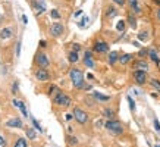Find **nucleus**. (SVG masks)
Instances as JSON below:
<instances>
[{
  "instance_id": "26",
  "label": "nucleus",
  "mask_w": 160,
  "mask_h": 147,
  "mask_svg": "<svg viewBox=\"0 0 160 147\" xmlns=\"http://www.w3.org/2000/svg\"><path fill=\"white\" fill-rule=\"evenodd\" d=\"M138 40H141V41L148 40V34H147V31H141V33H138Z\"/></svg>"
},
{
  "instance_id": "5",
  "label": "nucleus",
  "mask_w": 160,
  "mask_h": 147,
  "mask_svg": "<svg viewBox=\"0 0 160 147\" xmlns=\"http://www.w3.org/2000/svg\"><path fill=\"white\" fill-rule=\"evenodd\" d=\"M132 78L134 81L138 84V85H142V84H146L147 82V71H141V69H135L132 72Z\"/></svg>"
},
{
  "instance_id": "6",
  "label": "nucleus",
  "mask_w": 160,
  "mask_h": 147,
  "mask_svg": "<svg viewBox=\"0 0 160 147\" xmlns=\"http://www.w3.org/2000/svg\"><path fill=\"white\" fill-rule=\"evenodd\" d=\"M73 118H75L76 122L81 124V125H84V124H87V122H88L87 112H84V110L80 109V107H75V109H73Z\"/></svg>"
},
{
  "instance_id": "44",
  "label": "nucleus",
  "mask_w": 160,
  "mask_h": 147,
  "mask_svg": "<svg viewBox=\"0 0 160 147\" xmlns=\"http://www.w3.org/2000/svg\"><path fill=\"white\" fill-rule=\"evenodd\" d=\"M72 116H73V113H68V115H66V121L72 119Z\"/></svg>"
},
{
  "instance_id": "13",
  "label": "nucleus",
  "mask_w": 160,
  "mask_h": 147,
  "mask_svg": "<svg viewBox=\"0 0 160 147\" xmlns=\"http://www.w3.org/2000/svg\"><path fill=\"white\" fill-rule=\"evenodd\" d=\"M128 5H129L134 14H141V6L138 3V0H128Z\"/></svg>"
},
{
  "instance_id": "34",
  "label": "nucleus",
  "mask_w": 160,
  "mask_h": 147,
  "mask_svg": "<svg viewBox=\"0 0 160 147\" xmlns=\"http://www.w3.org/2000/svg\"><path fill=\"white\" fill-rule=\"evenodd\" d=\"M33 124H34V127L37 128V129H38V131H43V128L40 127V124H38V122H37V119H34V118H33Z\"/></svg>"
},
{
  "instance_id": "41",
  "label": "nucleus",
  "mask_w": 160,
  "mask_h": 147,
  "mask_svg": "<svg viewBox=\"0 0 160 147\" xmlns=\"http://www.w3.org/2000/svg\"><path fill=\"white\" fill-rule=\"evenodd\" d=\"M5 144H6V141H5V138L0 135V146H5Z\"/></svg>"
},
{
  "instance_id": "20",
  "label": "nucleus",
  "mask_w": 160,
  "mask_h": 147,
  "mask_svg": "<svg viewBox=\"0 0 160 147\" xmlns=\"http://www.w3.org/2000/svg\"><path fill=\"white\" fill-rule=\"evenodd\" d=\"M134 58V54L131 53H127V54H122V56H119V63H122V65H127L129 60Z\"/></svg>"
},
{
  "instance_id": "37",
  "label": "nucleus",
  "mask_w": 160,
  "mask_h": 147,
  "mask_svg": "<svg viewBox=\"0 0 160 147\" xmlns=\"http://www.w3.org/2000/svg\"><path fill=\"white\" fill-rule=\"evenodd\" d=\"M123 28H125V25H123V22L120 21L119 24H118V30H119V31H123Z\"/></svg>"
},
{
  "instance_id": "43",
  "label": "nucleus",
  "mask_w": 160,
  "mask_h": 147,
  "mask_svg": "<svg viewBox=\"0 0 160 147\" xmlns=\"http://www.w3.org/2000/svg\"><path fill=\"white\" fill-rule=\"evenodd\" d=\"M47 46V44H46V41H44V40H41L40 41V47H46Z\"/></svg>"
},
{
  "instance_id": "22",
  "label": "nucleus",
  "mask_w": 160,
  "mask_h": 147,
  "mask_svg": "<svg viewBox=\"0 0 160 147\" xmlns=\"http://www.w3.org/2000/svg\"><path fill=\"white\" fill-rule=\"evenodd\" d=\"M25 134H27V137L29 140H37V133L33 128H25Z\"/></svg>"
},
{
  "instance_id": "24",
  "label": "nucleus",
  "mask_w": 160,
  "mask_h": 147,
  "mask_svg": "<svg viewBox=\"0 0 160 147\" xmlns=\"http://www.w3.org/2000/svg\"><path fill=\"white\" fill-rule=\"evenodd\" d=\"M14 147H28L27 140H25V138H18V140H16V143H15V146H14Z\"/></svg>"
},
{
  "instance_id": "32",
  "label": "nucleus",
  "mask_w": 160,
  "mask_h": 147,
  "mask_svg": "<svg viewBox=\"0 0 160 147\" xmlns=\"http://www.w3.org/2000/svg\"><path fill=\"white\" fill-rule=\"evenodd\" d=\"M147 54H148V50H147V49H141L140 52H138V56H140L141 59H142L144 56H147Z\"/></svg>"
},
{
  "instance_id": "9",
  "label": "nucleus",
  "mask_w": 160,
  "mask_h": 147,
  "mask_svg": "<svg viewBox=\"0 0 160 147\" xmlns=\"http://www.w3.org/2000/svg\"><path fill=\"white\" fill-rule=\"evenodd\" d=\"M35 78L38 81H49L50 80V74H49L46 68H38L35 71Z\"/></svg>"
},
{
  "instance_id": "25",
  "label": "nucleus",
  "mask_w": 160,
  "mask_h": 147,
  "mask_svg": "<svg viewBox=\"0 0 160 147\" xmlns=\"http://www.w3.org/2000/svg\"><path fill=\"white\" fill-rule=\"evenodd\" d=\"M19 109H21V112H22V115L27 118V116H28V110H27V107H25V103H24V101H19Z\"/></svg>"
},
{
  "instance_id": "23",
  "label": "nucleus",
  "mask_w": 160,
  "mask_h": 147,
  "mask_svg": "<svg viewBox=\"0 0 160 147\" xmlns=\"http://www.w3.org/2000/svg\"><path fill=\"white\" fill-rule=\"evenodd\" d=\"M128 24L131 25V28H137V19H135V16L134 15H128Z\"/></svg>"
},
{
  "instance_id": "30",
  "label": "nucleus",
  "mask_w": 160,
  "mask_h": 147,
  "mask_svg": "<svg viewBox=\"0 0 160 147\" xmlns=\"http://www.w3.org/2000/svg\"><path fill=\"white\" fill-rule=\"evenodd\" d=\"M50 16L53 18V19H60V14L56 10V9H52V12H50Z\"/></svg>"
},
{
  "instance_id": "14",
  "label": "nucleus",
  "mask_w": 160,
  "mask_h": 147,
  "mask_svg": "<svg viewBox=\"0 0 160 147\" xmlns=\"http://www.w3.org/2000/svg\"><path fill=\"white\" fill-rule=\"evenodd\" d=\"M6 127H9V128H22V122H21L19 118H14V119L7 121Z\"/></svg>"
},
{
  "instance_id": "2",
  "label": "nucleus",
  "mask_w": 160,
  "mask_h": 147,
  "mask_svg": "<svg viewBox=\"0 0 160 147\" xmlns=\"http://www.w3.org/2000/svg\"><path fill=\"white\" fill-rule=\"evenodd\" d=\"M104 128H106L107 131H110L112 134H115V135H119V134L123 133V127H122V124H120L119 121H107L106 124H104Z\"/></svg>"
},
{
  "instance_id": "42",
  "label": "nucleus",
  "mask_w": 160,
  "mask_h": 147,
  "mask_svg": "<svg viewBox=\"0 0 160 147\" xmlns=\"http://www.w3.org/2000/svg\"><path fill=\"white\" fill-rule=\"evenodd\" d=\"M156 16H157V21L160 22V7L157 9V10H156Z\"/></svg>"
},
{
  "instance_id": "17",
  "label": "nucleus",
  "mask_w": 160,
  "mask_h": 147,
  "mask_svg": "<svg viewBox=\"0 0 160 147\" xmlns=\"http://www.w3.org/2000/svg\"><path fill=\"white\" fill-rule=\"evenodd\" d=\"M107 60H109V63H110V65H115V63H116V60H119V53H118V52H110Z\"/></svg>"
},
{
  "instance_id": "7",
  "label": "nucleus",
  "mask_w": 160,
  "mask_h": 147,
  "mask_svg": "<svg viewBox=\"0 0 160 147\" xmlns=\"http://www.w3.org/2000/svg\"><path fill=\"white\" fill-rule=\"evenodd\" d=\"M63 31H65V27H63L60 22H54V24H52L50 28H49V33H50V35L54 37V38L60 37V35L63 34Z\"/></svg>"
},
{
  "instance_id": "21",
  "label": "nucleus",
  "mask_w": 160,
  "mask_h": 147,
  "mask_svg": "<svg viewBox=\"0 0 160 147\" xmlns=\"http://www.w3.org/2000/svg\"><path fill=\"white\" fill-rule=\"evenodd\" d=\"M93 97L96 99V100H99V101H107V100H110V97H109V96L100 94V93H97V91H94V93H93Z\"/></svg>"
},
{
  "instance_id": "36",
  "label": "nucleus",
  "mask_w": 160,
  "mask_h": 147,
  "mask_svg": "<svg viewBox=\"0 0 160 147\" xmlns=\"http://www.w3.org/2000/svg\"><path fill=\"white\" fill-rule=\"evenodd\" d=\"M116 5H119V6H123L125 5V0H113Z\"/></svg>"
},
{
  "instance_id": "28",
  "label": "nucleus",
  "mask_w": 160,
  "mask_h": 147,
  "mask_svg": "<svg viewBox=\"0 0 160 147\" xmlns=\"http://www.w3.org/2000/svg\"><path fill=\"white\" fill-rule=\"evenodd\" d=\"M68 143H69L71 146H75V144H78V140H76V137L69 135V137H68Z\"/></svg>"
},
{
  "instance_id": "12",
  "label": "nucleus",
  "mask_w": 160,
  "mask_h": 147,
  "mask_svg": "<svg viewBox=\"0 0 160 147\" xmlns=\"http://www.w3.org/2000/svg\"><path fill=\"white\" fill-rule=\"evenodd\" d=\"M132 68L135 69H141V71H148V63H147L144 59H140V60H135L134 62Z\"/></svg>"
},
{
  "instance_id": "8",
  "label": "nucleus",
  "mask_w": 160,
  "mask_h": 147,
  "mask_svg": "<svg viewBox=\"0 0 160 147\" xmlns=\"http://www.w3.org/2000/svg\"><path fill=\"white\" fill-rule=\"evenodd\" d=\"M35 62H37V65L40 68H47L50 65L49 56L46 53H43V52H37V54H35Z\"/></svg>"
},
{
  "instance_id": "4",
  "label": "nucleus",
  "mask_w": 160,
  "mask_h": 147,
  "mask_svg": "<svg viewBox=\"0 0 160 147\" xmlns=\"http://www.w3.org/2000/svg\"><path fill=\"white\" fill-rule=\"evenodd\" d=\"M29 5H31V7H33L35 16H38V15H41V14H44V12H46V5H44V2H43V0H31V2H29Z\"/></svg>"
},
{
  "instance_id": "45",
  "label": "nucleus",
  "mask_w": 160,
  "mask_h": 147,
  "mask_svg": "<svg viewBox=\"0 0 160 147\" xmlns=\"http://www.w3.org/2000/svg\"><path fill=\"white\" fill-rule=\"evenodd\" d=\"M154 147H160V146H159V144H156V146H154Z\"/></svg>"
},
{
  "instance_id": "33",
  "label": "nucleus",
  "mask_w": 160,
  "mask_h": 147,
  "mask_svg": "<svg viewBox=\"0 0 160 147\" xmlns=\"http://www.w3.org/2000/svg\"><path fill=\"white\" fill-rule=\"evenodd\" d=\"M21 44H22L21 41H18V43H16V52H15V54H16V56H19V54H21Z\"/></svg>"
},
{
  "instance_id": "40",
  "label": "nucleus",
  "mask_w": 160,
  "mask_h": 147,
  "mask_svg": "<svg viewBox=\"0 0 160 147\" xmlns=\"http://www.w3.org/2000/svg\"><path fill=\"white\" fill-rule=\"evenodd\" d=\"M22 22H24L25 25H27V24H28V18H27V16H25V15H22Z\"/></svg>"
},
{
  "instance_id": "15",
  "label": "nucleus",
  "mask_w": 160,
  "mask_h": 147,
  "mask_svg": "<svg viewBox=\"0 0 160 147\" xmlns=\"http://www.w3.org/2000/svg\"><path fill=\"white\" fill-rule=\"evenodd\" d=\"M118 15V9L115 6H107L106 7V18H115Z\"/></svg>"
},
{
  "instance_id": "38",
  "label": "nucleus",
  "mask_w": 160,
  "mask_h": 147,
  "mask_svg": "<svg viewBox=\"0 0 160 147\" xmlns=\"http://www.w3.org/2000/svg\"><path fill=\"white\" fill-rule=\"evenodd\" d=\"M12 93H18V82H15V85L12 87Z\"/></svg>"
},
{
  "instance_id": "29",
  "label": "nucleus",
  "mask_w": 160,
  "mask_h": 147,
  "mask_svg": "<svg viewBox=\"0 0 160 147\" xmlns=\"http://www.w3.org/2000/svg\"><path fill=\"white\" fill-rule=\"evenodd\" d=\"M150 84H151V85H153V87L160 93V82H159V81H157V80H150Z\"/></svg>"
},
{
  "instance_id": "19",
  "label": "nucleus",
  "mask_w": 160,
  "mask_h": 147,
  "mask_svg": "<svg viewBox=\"0 0 160 147\" xmlns=\"http://www.w3.org/2000/svg\"><path fill=\"white\" fill-rule=\"evenodd\" d=\"M148 56H150V59L153 60L154 63H159V62H160L159 54H157V52H156L154 49H150V50H148Z\"/></svg>"
},
{
  "instance_id": "39",
  "label": "nucleus",
  "mask_w": 160,
  "mask_h": 147,
  "mask_svg": "<svg viewBox=\"0 0 160 147\" xmlns=\"http://www.w3.org/2000/svg\"><path fill=\"white\" fill-rule=\"evenodd\" d=\"M73 50H75V52H80V50H81V46L75 43V44H73Z\"/></svg>"
},
{
  "instance_id": "11",
  "label": "nucleus",
  "mask_w": 160,
  "mask_h": 147,
  "mask_svg": "<svg viewBox=\"0 0 160 147\" xmlns=\"http://www.w3.org/2000/svg\"><path fill=\"white\" fill-rule=\"evenodd\" d=\"M84 65L87 68H90V69H94V68H96V62L93 60V53H91L90 50H87V52L84 53Z\"/></svg>"
},
{
  "instance_id": "35",
  "label": "nucleus",
  "mask_w": 160,
  "mask_h": 147,
  "mask_svg": "<svg viewBox=\"0 0 160 147\" xmlns=\"http://www.w3.org/2000/svg\"><path fill=\"white\" fill-rule=\"evenodd\" d=\"M154 128H156V131H160V122L157 119H154Z\"/></svg>"
},
{
  "instance_id": "31",
  "label": "nucleus",
  "mask_w": 160,
  "mask_h": 147,
  "mask_svg": "<svg viewBox=\"0 0 160 147\" xmlns=\"http://www.w3.org/2000/svg\"><path fill=\"white\" fill-rule=\"evenodd\" d=\"M128 103H129V109H131V110H135V101L132 100L131 96H128Z\"/></svg>"
},
{
  "instance_id": "27",
  "label": "nucleus",
  "mask_w": 160,
  "mask_h": 147,
  "mask_svg": "<svg viewBox=\"0 0 160 147\" xmlns=\"http://www.w3.org/2000/svg\"><path fill=\"white\" fill-rule=\"evenodd\" d=\"M103 115H104L106 118H113V116H115V112L112 110V109H104V110H103Z\"/></svg>"
},
{
  "instance_id": "10",
  "label": "nucleus",
  "mask_w": 160,
  "mask_h": 147,
  "mask_svg": "<svg viewBox=\"0 0 160 147\" xmlns=\"http://www.w3.org/2000/svg\"><path fill=\"white\" fill-rule=\"evenodd\" d=\"M93 50L96 53H107V52H109V44H107L106 41H97V43L94 44Z\"/></svg>"
},
{
  "instance_id": "1",
  "label": "nucleus",
  "mask_w": 160,
  "mask_h": 147,
  "mask_svg": "<svg viewBox=\"0 0 160 147\" xmlns=\"http://www.w3.org/2000/svg\"><path fill=\"white\" fill-rule=\"evenodd\" d=\"M69 78L72 81L73 87L75 88H82L84 84H85V80H84V72L78 69V68H72L69 71Z\"/></svg>"
},
{
  "instance_id": "18",
  "label": "nucleus",
  "mask_w": 160,
  "mask_h": 147,
  "mask_svg": "<svg viewBox=\"0 0 160 147\" xmlns=\"http://www.w3.org/2000/svg\"><path fill=\"white\" fill-rule=\"evenodd\" d=\"M9 37H12V28H3L0 31V38L5 40V38H9Z\"/></svg>"
},
{
  "instance_id": "16",
  "label": "nucleus",
  "mask_w": 160,
  "mask_h": 147,
  "mask_svg": "<svg viewBox=\"0 0 160 147\" xmlns=\"http://www.w3.org/2000/svg\"><path fill=\"white\" fill-rule=\"evenodd\" d=\"M68 60H69L71 63H76V62L80 60L78 52H75V50H72V52H69V53H68Z\"/></svg>"
},
{
  "instance_id": "3",
  "label": "nucleus",
  "mask_w": 160,
  "mask_h": 147,
  "mask_svg": "<svg viewBox=\"0 0 160 147\" xmlns=\"http://www.w3.org/2000/svg\"><path fill=\"white\" fill-rule=\"evenodd\" d=\"M54 105H57V106H63V107H68L71 106V103H72V100H71V97L69 96H66L65 93H62V91H57V94L54 96Z\"/></svg>"
}]
</instances>
